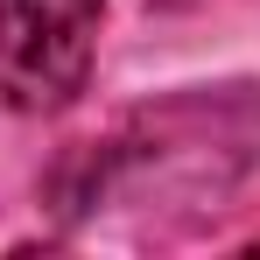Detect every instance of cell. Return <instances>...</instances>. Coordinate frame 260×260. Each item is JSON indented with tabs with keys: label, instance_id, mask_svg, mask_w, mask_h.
<instances>
[{
	"label": "cell",
	"instance_id": "2",
	"mask_svg": "<svg viewBox=\"0 0 260 260\" xmlns=\"http://www.w3.org/2000/svg\"><path fill=\"white\" fill-rule=\"evenodd\" d=\"M155 7H190V0H155Z\"/></svg>",
	"mask_w": 260,
	"mask_h": 260
},
{
	"label": "cell",
	"instance_id": "1",
	"mask_svg": "<svg viewBox=\"0 0 260 260\" xmlns=\"http://www.w3.org/2000/svg\"><path fill=\"white\" fill-rule=\"evenodd\" d=\"M106 0H0V91L14 113H56L91 78Z\"/></svg>",
	"mask_w": 260,
	"mask_h": 260
}]
</instances>
